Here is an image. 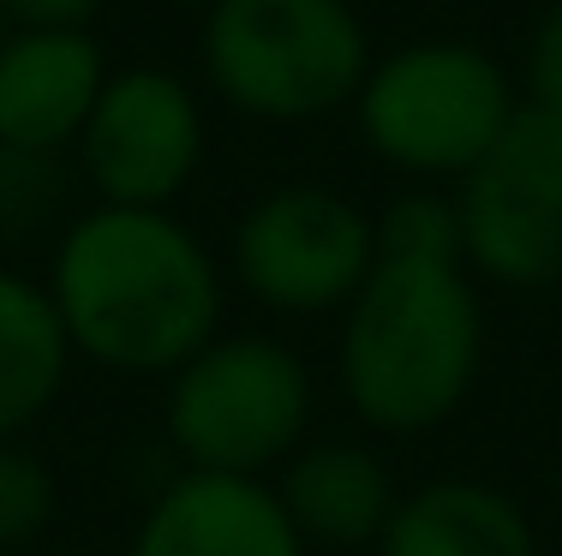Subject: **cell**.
Segmentation results:
<instances>
[{
    "mask_svg": "<svg viewBox=\"0 0 562 556\" xmlns=\"http://www.w3.org/2000/svg\"><path fill=\"white\" fill-rule=\"evenodd\" d=\"M317 419V377L270 329H222L162 383V443L186 473L276 479Z\"/></svg>",
    "mask_w": 562,
    "mask_h": 556,
    "instance_id": "cell-3",
    "label": "cell"
},
{
    "mask_svg": "<svg viewBox=\"0 0 562 556\" xmlns=\"http://www.w3.org/2000/svg\"><path fill=\"white\" fill-rule=\"evenodd\" d=\"M0 234H7V209H0Z\"/></svg>",
    "mask_w": 562,
    "mask_h": 556,
    "instance_id": "cell-21",
    "label": "cell"
},
{
    "mask_svg": "<svg viewBox=\"0 0 562 556\" xmlns=\"http://www.w3.org/2000/svg\"><path fill=\"white\" fill-rule=\"evenodd\" d=\"M120 556H312L270 479L173 473L144 502Z\"/></svg>",
    "mask_w": 562,
    "mask_h": 556,
    "instance_id": "cell-8",
    "label": "cell"
},
{
    "mask_svg": "<svg viewBox=\"0 0 562 556\" xmlns=\"http://www.w3.org/2000/svg\"><path fill=\"white\" fill-rule=\"evenodd\" d=\"M227 270L270 317H341L378 270V216L317 180L270 185L234 222Z\"/></svg>",
    "mask_w": 562,
    "mask_h": 556,
    "instance_id": "cell-6",
    "label": "cell"
},
{
    "mask_svg": "<svg viewBox=\"0 0 562 556\" xmlns=\"http://www.w3.org/2000/svg\"><path fill=\"white\" fill-rule=\"evenodd\" d=\"M186 7H216V0H186Z\"/></svg>",
    "mask_w": 562,
    "mask_h": 556,
    "instance_id": "cell-19",
    "label": "cell"
},
{
    "mask_svg": "<svg viewBox=\"0 0 562 556\" xmlns=\"http://www.w3.org/2000/svg\"><path fill=\"white\" fill-rule=\"evenodd\" d=\"M0 36H7V24H0Z\"/></svg>",
    "mask_w": 562,
    "mask_h": 556,
    "instance_id": "cell-22",
    "label": "cell"
},
{
    "mask_svg": "<svg viewBox=\"0 0 562 556\" xmlns=\"http://www.w3.org/2000/svg\"><path fill=\"white\" fill-rule=\"evenodd\" d=\"M515 109L520 97L497 55H485L479 43H454V36L390 48L383 60H371L366 84L353 97L366 150L419 185H461L497 150Z\"/></svg>",
    "mask_w": 562,
    "mask_h": 556,
    "instance_id": "cell-4",
    "label": "cell"
},
{
    "mask_svg": "<svg viewBox=\"0 0 562 556\" xmlns=\"http://www.w3.org/2000/svg\"><path fill=\"white\" fill-rule=\"evenodd\" d=\"M378 556H539V526L497 479L437 473L401 491Z\"/></svg>",
    "mask_w": 562,
    "mask_h": 556,
    "instance_id": "cell-11",
    "label": "cell"
},
{
    "mask_svg": "<svg viewBox=\"0 0 562 556\" xmlns=\"http://www.w3.org/2000/svg\"><path fill=\"white\" fill-rule=\"evenodd\" d=\"M485 365V299L467 263L378 258L341 311L336 383L371 436H425L467 407Z\"/></svg>",
    "mask_w": 562,
    "mask_h": 556,
    "instance_id": "cell-2",
    "label": "cell"
},
{
    "mask_svg": "<svg viewBox=\"0 0 562 556\" xmlns=\"http://www.w3.org/2000/svg\"><path fill=\"white\" fill-rule=\"evenodd\" d=\"M198 55L234 114L293 126L353 109L371 72V36L347 0H216Z\"/></svg>",
    "mask_w": 562,
    "mask_h": 556,
    "instance_id": "cell-5",
    "label": "cell"
},
{
    "mask_svg": "<svg viewBox=\"0 0 562 556\" xmlns=\"http://www.w3.org/2000/svg\"><path fill=\"white\" fill-rule=\"evenodd\" d=\"M461 209V263L473 282H497L515 294L562 282V216L532 197L508 192L491 174H467L454 185Z\"/></svg>",
    "mask_w": 562,
    "mask_h": 556,
    "instance_id": "cell-13",
    "label": "cell"
},
{
    "mask_svg": "<svg viewBox=\"0 0 562 556\" xmlns=\"http://www.w3.org/2000/svg\"><path fill=\"white\" fill-rule=\"evenodd\" d=\"M60 521V473L31 436L0 443V556H36Z\"/></svg>",
    "mask_w": 562,
    "mask_h": 556,
    "instance_id": "cell-15",
    "label": "cell"
},
{
    "mask_svg": "<svg viewBox=\"0 0 562 556\" xmlns=\"http://www.w3.org/2000/svg\"><path fill=\"white\" fill-rule=\"evenodd\" d=\"M36 556H72V551H36Z\"/></svg>",
    "mask_w": 562,
    "mask_h": 556,
    "instance_id": "cell-20",
    "label": "cell"
},
{
    "mask_svg": "<svg viewBox=\"0 0 562 556\" xmlns=\"http://www.w3.org/2000/svg\"><path fill=\"white\" fill-rule=\"evenodd\" d=\"M43 282L72 353L109 377L168 383L227 329V270L173 209H78Z\"/></svg>",
    "mask_w": 562,
    "mask_h": 556,
    "instance_id": "cell-1",
    "label": "cell"
},
{
    "mask_svg": "<svg viewBox=\"0 0 562 556\" xmlns=\"http://www.w3.org/2000/svg\"><path fill=\"white\" fill-rule=\"evenodd\" d=\"M72 341L48 299V282L0 263V443L31 436L72 383Z\"/></svg>",
    "mask_w": 562,
    "mask_h": 556,
    "instance_id": "cell-12",
    "label": "cell"
},
{
    "mask_svg": "<svg viewBox=\"0 0 562 556\" xmlns=\"http://www.w3.org/2000/svg\"><path fill=\"white\" fill-rule=\"evenodd\" d=\"M109 0H0L7 31H90Z\"/></svg>",
    "mask_w": 562,
    "mask_h": 556,
    "instance_id": "cell-18",
    "label": "cell"
},
{
    "mask_svg": "<svg viewBox=\"0 0 562 556\" xmlns=\"http://www.w3.org/2000/svg\"><path fill=\"white\" fill-rule=\"evenodd\" d=\"M97 204L173 209L204 168V102L168 66H120L72 144Z\"/></svg>",
    "mask_w": 562,
    "mask_h": 556,
    "instance_id": "cell-7",
    "label": "cell"
},
{
    "mask_svg": "<svg viewBox=\"0 0 562 556\" xmlns=\"http://www.w3.org/2000/svg\"><path fill=\"white\" fill-rule=\"evenodd\" d=\"M276 497L288 509L305 551H378L401 502L395 467L359 436H312L288 467L276 473Z\"/></svg>",
    "mask_w": 562,
    "mask_h": 556,
    "instance_id": "cell-10",
    "label": "cell"
},
{
    "mask_svg": "<svg viewBox=\"0 0 562 556\" xmlns=\"http://www.w3.org/2000/svg\"><path fill=\"white\" fill-rule=\"evenodd\" d=\"M527 102L562 114V0L539 12L532 24V43H527Z\"/></svg>",
    "mask_w": 562,
    "mask_h": 556,
    "instance_id": "cell-17",
    "label": "cell"
},
{
    "mask_svg": "<svg viewBox=\"0 0 562 556\" xmlns=\"http://www.w3.org/2000/svg\"><path fill=\"white\" fill-rule=\"evenodd\" d=\"M378 258L413 263H461V209L443 185H413L383 204L378 216Z\"/></svg>",
    "mask_w": 562,
    "mask_h": 556,
    "instance_id": "cell-16",
    "label": "cell"
},
{
    "mask_svg": "<svg viewBox=\"0 0 562 556\" xmlns=\"http://www.w3.org/2000/svg\"><path fill=\"white\" fill-rule=\"evenodd\" d=\"M109 72L114 66L90 31H7L0 36V150H72Z\"/></svg>",
    "mask_w": 562,
    "mask_h": 556,
    "instance_id": "cell-9",
    "label": "cell"
},
{
    "mask_svg": "<svg viewBox=\"0 0 562 556\" xmlns=\"http://www.w3.org/2000/svg\"><path fill=\"white\" fill-rule=\"evenodd\" d=\"M473 174H491L508 192H520V197H532V204L562 216V114L539 109V102H520L515 121L503 126L497 150Z\"/></svg>",
    "mask_w": 562,
    "mask_h": 556,
    "instance_id": "cell-14",
    "label": "cell"
}]
</instances>
